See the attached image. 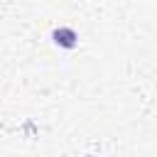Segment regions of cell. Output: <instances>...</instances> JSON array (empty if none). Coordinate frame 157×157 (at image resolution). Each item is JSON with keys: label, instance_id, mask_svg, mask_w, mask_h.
<instances>
[{"label": "cell", "instance_id": "cell-1", "mask_svg": "<svg viewBox=\"0 0 157 157\" xmlns=\"http://www.w3.org/2000/svg\"><path fill=\"white\" fill-rule=\"evenodd\" d=\"M54 42L61 44V47H74L76 44V34H74V29H56L54 32Z\"/></svg>", "mask_w": 157, "mask_h": 157}]
</instances>
